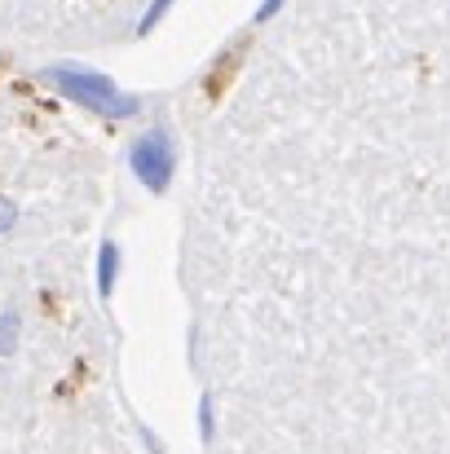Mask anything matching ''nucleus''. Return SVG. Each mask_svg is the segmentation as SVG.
Here are the masks:
<instances>
[{"label": "nucleus", "mask_w": 450, "mask_h": 454, "mask_svg": "<svg viewBox=\"0 0 450 454\" xmlns=\"http://www.w3.org/2000/svg\"><path fill=\"white\" fill-rule=\"evenodd\" d=\"M62 98H71L75 106H89L93 115H107V120H133L142 111V102L124 89L111 84V75L93 71V67H80V62H53L40 71Z\"/></svg>", "instance_id": "1"}, {"label": "nucleus", "mask_w": 450, "mask_h": 454, "mask_svg": "<svg viewBox=\"0 0 450 454\" xmlns=\"http://www.w3.org/2000/svg\"><path fill=\"white\" fill-rule=\"evenodd\" d=\"M129 168H133V176L146 185L150 194H163L172 185V172H177V142H172V133L163 124H154L142 137H133Z\"/></svg>", "instance_id": "2"}, {"label": "nucleus", "mask_w": 450, "mask_h": 454, "mask_svg": "<svg viewBox=\"0 0 450 454\" xmlns=\"http://www.w3.org/2000/svg\"><path fill=\"white\" fill-rule=\"evenodd\" d=\"M115 278H120V243L107 239V243L98 247V296H102V301H111Z\"/></svg>", "instance_id": "3"}, {"label": "nucleus", "mask_w": 450, "mask_h": 454, "mask_svg": "<svg viewBox=\"0 0 450 454\" xmlns=\"http://www.w3.org/2000/svg\"><path fill=\"white\" fill-rule=\"evenodd\" d=\"M18 335H22V317H18V309H4L0 313V357L18 353Z\"/></svg>", "instance_id": "4"}, {"label": "nucleus", "mask_w": 450, "mask_h": 454, "mask_svg": "<svg viewBox=\"0 0 450 454\" xmlns=\"http://www.w3.org/2000/svg\"><path fill=\"white\" fill-rule=\"evenodd\" d=\"M168 9H172V0H150V9L142 13V18H138V27H133V31H138V35L154 31V27H159V22L168 18Z\"/></svg>", "instance_id": "5"}, {"label": "nucleus", "mask_w": 450, "mask_h": 454, "mask_svg": "<svg viewBox=\"0 0 450 454\" xmlns=\"http://www.w3.org/2000/svg\"><path fill=\"white\" fill-rule=\"evenodd\" d=\"M199 442H203V446L212 442V397H208V393L199 397Z\"/></svg>", "instance_id": "6"}, {"label": "nucleus", "mask_w": 450, "mask_h": 454, "mask_svg": "<svg viewBox=\"0 0 450 454\" xmlns=\"http://www.w3.org/2000/svg\"><path fill=\"white\" fill-rule=\"evenodd\" d=\"M13 225H18V207H13L9 199H0V234L13 230Z\"/></svg>", "instance_id": "7"}, {"label": "nucleus", "mask_w": 450, "mask_h": 454, "mask_svg": "<svg viewBox=\"0 0 450 454\" xmlns=\"http://www.w3.org/2000/svg\"><path fill=\"white\" fill-rule=\"evenodd\" d=\"M279 9H283V0H265V4H261V9L252 13V18H257V22H270V18H274Z\"/></svg>", "instance_id": "8"}]
</instances>
